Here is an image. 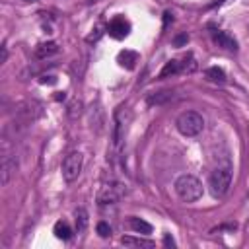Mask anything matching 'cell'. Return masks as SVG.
Returning a JSON list of instances; mask_svg holds the SVG:
<instances>
[{
  "label": "cell",
  "instance_id": "6da1fadb",
  "mask_svg": "<svg viewBox=\"0 0 249 249\" xmlns=\"http://www.w3.org/2000/svg\"><path fill=\"white\" fill-rule=\"evenodd\" d=\"M175 193L181 200L185 202H195L202 196V183L195 177V175H179L175 179Z\"/></svg>",
  "mask_w": 249,
  "mask_h": 249
},
{
  "label": "cell",
  "instance_id": "7a4b0ae2",
  "mask_svg": "<svg viewBox=\"0 0 249 249\" xmlns=\"http://www.w3.org/2000/svg\"><path fill=\"white\" fill-rule=\"evenodd\" d=\"M175 126L183 136H196L204 130V117L196 111H183L177 117Z\"/></svg>",
  "mask_w": 249,
  "mask_h": 249
},
{
  "label": "cell",
  "instance_id": "3957f363",
  "mask_svg": "<svg viewBox=\"0 0 249 249\" xmlns=\"http://www.w3.org/2000/svg\"><path fill=\"white\" fill-rule=\"evenodd\" d=\"M230 185H231V169L230 167H218L212 171V175L208 179V187L214 196H224L230 191Z\"/></svg>",
  "mask_w": 249,
  "mask_h": 249
},
{
  "label": "cell",
  "instance_id": "277c9868",
  "mask_svg": "<svg viewBox=\"0 0 249 249\" xmlns=\"http://www.w3.org/2000/svg\"><path fill=\"white\" fill-rule=\"evenodd\" d=\"M115 124H113V146L115 150H119L123 146V140H124V134H126V126L130 123V113L126 107H119L115 111Z\"/></svg>",
  "mask_w": 249,
  "mask_h": 249
},
{
  "label": "cell",
  "instance_id": "5b68a950",
  "mask_svg": "<svg viewBox=\"0 0 249 249\" xmlns=\"http://www.w3.org/2000/svg\"><path fill=\"white\" fill-rule=\"evenodd\" d=\"M82 165H84V156L80 152H70L62 160V177H64V181L74 183L82 173Z\"/></svg>",
  "mask_w": 249,
  "mask_h": 249
},
{
  "label": "cell",
  "instance_id": "8992f818",
  "mask_svg": "<svg viewBox=\"0 0 249 249\" xmlns=\"http://www.w3.org/2000/svg\"><path fill=\"white\" fill-rule=\"evenodd\" d=\"M124 195V189L123 185H103L101 191L97 193V204L105 206V204H115L121 196Z\"/></svg>",
  "mask_w": 249,
  "mask_h": 249
},
{
  "label": "cell",
  "instance_id": "52a82bcc",
  "mask_svg": "<svg viewBox=\"0 0 249 249\" xmlns=\"http://www.w3.org/2000/svg\"><path fill=\"white\" fill-rule=\"evenodd\" d=\"M128 31H130V23H128L124 18H121V16L113 18V19L109 21V25H107V33H109L113 39H124V37L128 35Z\"/></svg>",
  "mask_w": 249,
  "mask_h": 249
},
{
  "label": "cell",
  "instance_id": "ba28073f",
  "mask_svg": "<svg viewBox=\"0 0 249 249\" xmlns=\"http://www.w3.org/2000/svg\"><path fill=\"white\" fill-rule=\"evenodd\" d=\"M16 160L12 156H4L2 158V165H0V181L2 185H8L10 183V177L16 173Z\"/></svg>",
  "mask_w": 249,
  "mask_h": 249
},
{
  "label": "cell",
  "instance_id": "9c48e42d",
  "mask_svg": "<svg viewBox=\"0 0 249 249\" xmlns=\"http://www.w3.org/2000/svg\"><path fill=\"white\" fill-rule=\"evenodd\" d=\"M212 37H214V43H216L218 47L226 49V51H235V49H237V41H235L230 33H226V31H214Z\"/></svg>",
  "mask_w": 249,
  "mask_h": 249
},
{
  "label": "cell",
  "instance_id": "30bf717a",
  "mask_svg": "<svg viewBox=\"0 0 249 249\" xmlns=\"http://www.w3.org/2000/svg\"><path fill=\"white\" fill-rule=\"evenodd\" d=\"M56 53H58V43H54V41H45V43H39L35 47L37 58H47V56H53Z\"/></svg>",
  "mask_w": 249,
  "mask_h": 249
},
{
  "label": "cell",
  "instance_id": "8fae6325",
  "mask_svg": "<svg viewBox=\"0 0 249 249\" xmlns=\"http://www.w3.org/2000/svg\"><path fill=\"white\" fill-rule=\"evenodd\" d=\"M117 60H119V64L124 66L126 70H132V68L136 66V62H138V54H136L134 51H121L119 56H117Z\"/></svg>",
  "mask_w": 249,
  "mask_h": 249
},
{
  "label": "cell",
  "instance_id": "7c38bea8",
  "mask_svg": "<svg viewBox=\"0 0 249 249\" xmlns=\"http://www.w3.org/2000/svg\"><path fill=\"white\" fill-rule=\"evenodd\" d=\"M128 228L132 230V231H136V233H152V226L146 222V220H142V218H136V216H130L128 218Z\"/></svg>",
  "mask_w": 249,
  "mask_h": 249
},
{
  "label": "cell",
  "instance_id": "4fadbf2b",
  "mask_svg": "<svg viewBox=\"0 0 249 249\" xmlns=\"http://www.w3.org/2000/svg\"><path fill=\"white\" fill-rule=\"evenodd\" d=\"M121 243L126 247H156V243L152 239H144V237H132V235H123Z\"/></svg>",
  "mask_w": 249,
  "mask_h": 249
},
{
  "label": "cell",
  "instance_id": "5bb4252c",
  "mask_svg": "<svg viewBox=\"0 0 249 249\" xmlns=\"http://www.w3.org/2000/svg\"><path fill=\"white\" fill-rule=\"evenodd\" d=\"M204 76H206V80H210L212 84H224V82H226V72H224L222 68H218V66L208 68V70L204 72Z\"/></svg>",
  "mask_w": 249,
  "mask_h": 249
},
{
  "label": "cell",
  "instance_id": "9a60e30c",
  "mask_svg": "<svg viewBox=\"0 0 249 249\" xmlns=\"http://www.w3.org/2000/svg\"><path fill=\"white\" fill-rule=\"evenodd\" d=\"M66 113H68L70 119H78V117L84 113V103H82V99H78V97L70 99V103H68V107H66Z\"/></svg>",
  "mask_w": 249,
  "mask_h": 249
},
{
  "label": "cell",
  "instance_id": "2e32d148",
  "mask_svg": "<svg viewBox=\"0 0 249 249\" xmlns=\"http://www.w3.org/2000/svg\"><path fill=\"white\" fill-rule=\"evenodd\" d=\"M171 97H173V91H169V89H161V91L152 93V95L148 97V105H160V103L169 101Z\"/></svg>",
  "mask_w": 249,
  "mask_h": 249
},
{
  "label": "cell",
  "instance_id": "e0dca14e",
  "mask_svg": "<svg viewBox=\"0 0 249 249\" xmlns=\"http://www.w3.org/2000/svg\"><path fill=\"white\" fill-rule=\"evenodd\" d=\"M74 218H76V230H78V233H82L88 228V222H89L86 208H76L74 210Z\"/></svg>",
  "mask_w": 249,
  "mask_h": 249
},
{
  "label": "cell",
  "instance_id": "ac0fdd59",
  "mask_svg": "<svg viewBox=\"0 0 249 249\" xmlns=\"http://www.w3.org/2000/svg\"><path fill=\"white\" fill-rule=\"evenodd\" d=\"M54 235L58 237V239H70L72 237V230H70V226L66 224V222H56L54 224Z\"/></svg>",
  "mask_w": 249,
  "mask_h": 249
},
{
  "label": "cell",
  "instance_id": "d6986e66",
  "mask_svg": "<svg viewBox=\"0 0 249 249\" xmlns=\"http://www.w3.org/2000/svg\"><path fill=\"white\" fill-rule=\"evenodd\" d=\"M179 70H181V62H179V60H169V62H165V66L161 68L160 78H167V76H171V74H177Z\"/></svg>",
  "mask_w": 249,
  "mask_h": 249
},
{
  "label": "cell",
  "instance_id": "ffe728a7",
  "mask_svg": "<svg viewBox=\"0 0 249 249\" xmlns=\"http://www.w3.org/2000/svg\"><path fill=\"white\" fill-rule=\"evenodd\" d=\"M95 230H97L99 237H111V226H109L107 222H97Z\"/></svg>",
  "mask_w": 249,
  "mask_h": 249
},
{
  "label": "cell",
  "instance_id": "44dd1931",
  "mask_svg": "<svg viewBox=\"0 0 249 249\" xmlns=\"http://www.w3.org/2000/svg\"><path fill=\"white\" fill-rule=\"evenodd\" d=\"M101 33H103V31H101V25H97V27H95V33L88 35V43H91V41H97V39L101 37Z\"/></svg>",
  "mask_w": 249,
  "mask_h": 249
},
{
  "label": "cell",
  "instance_id": "7402d4cb",
  "mask_svg": "<svg viewBox=\"0 0 249 249\" xmlns=\"http://www.w3.org/2000/svg\"><path fill=\"white\" fill-rule=\"evenodd\" d=\"M187 41H189V37L183 33V35H177V37L173 39V45H175V47H181V45H183V43H187Z\"/></svg>",
  "mask_w": 249,
  "mask_h": 249
},
{
  "label": "cell",
  "instance_id": "603a6c76",
  "mask_svg": "<svg viewBox=\"0 0 249 249\" xmlns=\"http://www.w3.org/2000/svg\"><path fill=\"white\" fill-rule=\"evenodd\" d=\"M6 58H8V49H6V45H2V58H0V62H6Z\"/></svg>",
  "mask_w": 249,
  "mask_h": 249
},
{
  "label": "cell",
  "instance_id": "cb8c5ba5",
  "mask_svg": "<svg viewBox=\"0 0 249 249\" xmlns=\"http://www.w3.org/2000/svg\"><path fill=\"white\" fill-rule=\"evenodd\" d=\"M163 241H165V245H175V241H173L169 235H165V239H163Z\"/></svg>",
  "mask_w": 249,
  "mask_h": 249
},
{
  "label": "cell",
  "instance_id": "d4e9b609",
  "mask_svg": "<svg viewBox=\"0 0 249 249\" xmlns=\"http://www.w3.org/2000/svg\"><path fill=\"white\" fill-rule=\"evenodd\" d=\"M23 2H37V0H23Z\"/></svg>",
  "mask_w": 249,
  "mask_h": 249
},
{
  "label": "cell",
  "instance_id": "484cf974",
  "mask_svg": "<svg viewBox=\"0 0 249 249\" xmlns=\"http://www.w3.org/2000/svg\"><path fill=\"white\" fill-rule=\"evenodd\" d=\"M160 2H165V0H160Z\"/></svg>",
  "mask_w": 249,
  "mask_h": 249
}]
</instances>
